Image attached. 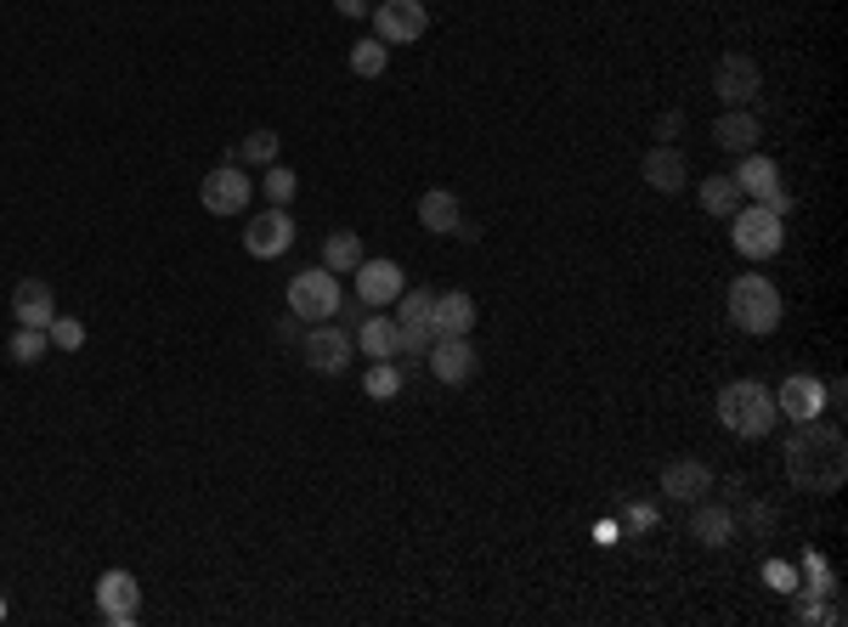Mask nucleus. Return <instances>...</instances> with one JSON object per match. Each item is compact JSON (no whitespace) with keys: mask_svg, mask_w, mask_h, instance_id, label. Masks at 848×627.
Here are the masks:
<instances>
[{"mask_svg":"<svg viewBox=\"0 0 848 627\" xmlns=\"http://www.w3.org/2000/svg\"><path fill=\"white\" fill-rule=\"evenodd\" d=\"M712 91H719V103L725 108H746L753 96L764 91V69H758V57H746V51H725L719 62H712Z\"/></svg>","mask_w":848,"mask_h":627,"instance_id":"obj_6","label":"nucleus"},{"mask_svg":"<svg viewBox=\"0 0 848 627\" xmlns=\"http://www.w3.org/2000/svg\"><path fill=\"white\" fill-rule=\"evenodd\" d=\"M730 221H735V226H730V244H735V255H746V260H775L780 244H787V226H780V215L764 210V204L735 210Z\"/></svg>","mask_w":848,"mask_h":627,"instance_id":"obj_5","label":"nucleus"},{"mask_svg":"<svg viewBox=\"0 0 848 627\" xmlns=\"http://www.w3.org/2000/svg\"><path fill=\"white\" fill-rule=\"evenodd\" d=\"M775 407L787 413L792 424H809V418H821V413H826V385L814 379V374H792V379H780Z\"/></svg>","mask_w":848,"mask_h":627,"instance_id":"obj_15","label":"nucleus"},{"mask_svg":"<svg viewBox=\"0 0 848 627\" xmlns=\"http://www.w3.org/2000/svg\"><path fill=\"white\" fill-rule=\"evenodd\" d=\"M363 238H356V233H329V244H322V267H329L334 277L340 272H356V267H363Z\"/></svg>","mask_w":848,"mask_h":627,"instance_id":"obj_25","label":"nucleus"},{"mask_svg":"<svg viewBox=\"0 0 848 627\" xmlns=\"http://www.w3.org/2000/svg\"><path fill=\"white\" fill-rule=\"evenodd\" d=\"M775 520H780L775 504H764V498H758V504H746V525H753V532H769Z\"/></svg>","mask_w":848,"mask_h":627,"instance_id":"obj_37","label":"nucleus"},{"mask_svg":"<svg viewBox=\"0 0 848 627\" xmlns=\"http://www.w3.org/2000/svg\"><path fill=\"white\" fill-rule=\"evenodd\" d=\"M340 17H368V0H334Z\"/></svg>","mask_w":848,"mask_h":627,"instance_id":"obj_40","label":"nucleus"},{"mask_svg":"<svg viewBox=\"0 0 848 627\" xmlns=\"http://www.w3.org/2000/svg\"><path fill=\"white\" fill-rule=\"evenodd\" d=\"M735 532H741V520H735V509H730V504H707V498H696L691 537H696L702 548H730V543H735Z\"/></svg>","mask_w":848,"mask_h":627,"instance_id":"obj_17","label":"nucleus"},{"mask_svg":"<svg viewBox=\"0 0 848 627\" xmlns=\"http://www.w3.org/2000/svg\"><path fill=\"white\" fill-rule=\"evenodd\" d=\"M424 362H431V374H436L441 385H470L475 368H481L470 334H436V345L424 351Z\"/></svg>","mask_w":848,"mask_h":627,"instance_id":"obj_12","label":"nucleus"},{"mask_svg":"<svg viewBox=\"0 0 848 627\" xmlns=\"http://www.w3.org/2000/svg\"><path fill=\"white\" fill-rule=\"evenodd\" d=\"M0 622H7V593H0Z\"/></svg>","mask_w":848,"mask_h":627,"instance_id":"obj_41","label":"nucleus"},{"mask_svg":"<svg viewBox=\"0 0 848 627\" xmlns=\"http://www.w3.org/2000/svg\"><path fill=\"white\" fill-rule=\"evenodd\" d=\"M712 492V470L702 464V458H673V464L662 470V498L673 504H696Z\"/></svg>","mask_w":848,"mask_h":627,"instance_id":"obj_18","label":"nucleus"},{"mask_svg":"<svg viewBox=\"0 0 848 627\" xmlns=\"http://www.w3.org/2000/svg\"><path fill=\"white\" fill-rule=\"evenodd\" d=\"M260 192H267V204H283L288 210V198L301 192V176L288 170V164H267V170H260Z\"/></svg>","mask_w":848,"mask_h":627,"instance_id":"obj_29","label":"nucleus"},{"mask_svg":"<svg viewBox=\"0 0 848 627\" xmlns=\"http://www.w3.org/2000/svg\"><path fill=\"white\" fill-rule=\"evenodd\" d=\"M735 187H741V198H753V204H764V210H775V215H787V210H792V192L780 187L775 158H764V153H741V164H735Z\"/></svg>","mask_w":848,"mask_h":627,"instance_id":"obj_7","label":"nucleus"},{"mask_svg":"<svg viewBox=\"0 0 848 627\" xmlns=\"http://www.w3.org/2000/svg\"><path fill=\"white\" fill-rule=\"evenodd\" d=\"M233 153H238V164H260L267 170V164H278V130H249Z\"/></svg>","mask_w":848,"mask_h":627,"instance_id":"obj_31","label":"nucleus"},{"mask_svg":"<svg viewBox=\"0 0 848 627\" xmlns=\"http://www.w3.org/2000/svg\"><path fill=\"white\" fill-rule=\"evenodd\" d=\"M623 520L634 525V532H650V525L662 520V509H657V504H628V514H623Z\"/></svg>","mask_w":848,"mask_h":627,"instance_id":"obj_36","label":"nucleus"},{"mask_svg":"<svg viewBox=\"0 0 848 627\" xmlns=\"http://www.w3.org/2000/svg\"><path fill=\"white\" fill-rule=\"evenodd\" d=\"M351 277H356V300H363L368 311L397 306V294L408 288V277H402L397 260H363V267H356Z\"/></svg>","mask_w":848,"mask_h":627,"instance_id":"obj_14","label":"nucleus"},{"mask_svg":"<svg viewBox=\"0 0 848 627\" xmlns=\"http://www.w3.org/2000/svg\"><path fill=\"white\" fill-rule=\"evenodd\" d=\"M725 306H730V322L741 334H775L780 328V288L758 272H741L725 294Z\"/></svg>","mask_w":848,"mask_h":627,"instance_id":"obj_3","label":"nucleus"},{"mask_svg":"<svg viewBox=\"0 0 848 627\" xmlns=\"http://www.w3.org/2000/svg\"><path fill=\"white\" fill-rule=\"evenodd\" d=\"M351 340H356V351H363L368 362H397V340H402V322H397V317H356Z\"/></svg>","mask_w":848,"mask_h":627,"instance_id":"obj_20","label":"nucleus"},{"mask_svg":"<svg viewBox=\"0 0 848 627\" xmlns=\"http://www.w3.org/2000/svg\"><path fill=\"white\" fill-rule=\"evenodd\" d=\"M278 340H306V322L288 311V317H278Z\"/></svg>","mask_w":848,"mask_h":627,"instance_id":"obj_39","label":"nucleus"},{"mask_svg":"<svg viewBox=\"0 0 848 627\" xmlns=\"http://www.w3.org/2000/svg\"><path fill=\"white\" fill-rule=\"evenodd\" d=\"M787 481L798 492H814V498H832V492L848 481V441L821 418L798 424V430L787 436Z\"/></svg>","mask_w":848,"mask_h":627,"instance_id":"obj_1","label":"nucleus"},{"mask_svg":"<svg viewBox=\"0 0 848 627\" xmlns=\"http://www.w3.org/2000/svg\"><path fill=\"white\" fill-rule=\"evenodd\" d=\"M775 418H780V407H775V390H769V385H758V379H735V385L719 390V424H725L730 436L758 441V436L775 430Z\"/></svg>","mask_w":848,"mask_h":627,"instance_id":"obj_2","label":"nucleus"},{"mask_svg":"<svg viewBox=\"0 0 848 627\" xmlns=\"http://www.w3.org/2000/svg\"><path fill=\"white\" fill-rule=\"evenodd\" d=\"M758 137H764V125L753 108H730L719 114V125H712V142H719L725 153H758Z\"/></svg>","mask_w":848,"mask_h":627,"instance_id":"obj_21","label":"nucleus"},{"mask_svg":"<svg viewBox=\"0 0 848 627\" xmlns=\"http://www.w3.org/2000/svg\"><path fill=\"white\" fill-rule=\"evenodd\" d=\"M436 345V328L431 322H402V340H397V362H424V351Z\"/></svg>","mask_w":848,"mask_h":627,"instance_id":"obj_32","label":"nucleus"},{"mask_svg":"<svg viewBox=\"0 0 848 627\" xmlns=\"http://www.w3.org/2000/svg\"><path fill=\"white\" fill-rule=\"evenodd\" d=\"M702 210H707L712 221H730V215L741 210V187H735V176H707V181H702Z\"/></svg>","mask_w":848,"mask_h":627,"instance_id":"obj_24","label":"nucleus"},{"mask_svg":"<svg viewBox=\"0 0 848 627\" xmlns=\"http://www.w3.org/2000/svg\"><path fill=\"white\" fill-rule=\"evenodd\" d=\"M12 317H17V328H51V317H57L51 283H46V277H23V283L12 288Z\"/></svg>","mask_w":848,"mask_h":627,"instance_id":"obj_16","label":"nucleus"},{"mask_svg":"<svg viewBox=\"0 0 848 627\" xmlns=\"http://www.w3.org/2000/svg\"><path fill=\"white\" fill-rule=\"evenodd\" d=\"M363 390L374 395V402H390V395L402 390V362H368V374H363Z\"/></svg>","mask_w":848,"mask_h":627,"instance_id":"obj_30","label":"nucleus"},{"mask_svg":"<svg viewBox=\"0 0 848 627\" xmlns=\"http://www.w3.org/2000/svg\"><path fill=\"white\" fill-rule=\"evenodd\" d=\"M46 345H51L46 328H17V334L7 340V356L17 362V368H35V362L46 356Z\"/></svg>","mask_w":848,"mask_h":627,"instance_id":"obj_28","label":"nucleus"},{"mask_svg":"<svg viewBox=\"0 0 848 627\" xmlns=\"http://www.w3.org/2000/svg\"><path fill=\"white\" fill-rule=\"evenodd\" d=\"M46 334H51L57 351H80V345H85V322H74V317H51Z\"/></svg>","mask_w":848,"mask_h":627,"instance_id":"obj_34","label":"nucleus"},{"mask_svg":"<svg viewBox=\"0 0 848 627\" xmlns=\"http://www.w3.org/2000/svg\"><path fill=\"white\" fill-rule=\"evenodd\" d=\"M385 62H390V46H385L379 35H368V40L351 46V74H356V80H379Z\"/></svg>","mask_w":848,"mask_h":627,"instance_id":"obj_27","label":"nucleus"},{"mask_svg":"<svg viewBox=\"0 0 848 627\" xmlns=\"http://www.w3.org/2000/svg\"><path fill=\"white\" fill-rule=\"evenodd\" d=\"M199 198L210 215H244L249 198H255V181L244 176V164H215V170L199 181Z\"/></svg>","mask_w":848,"mask_h":627,"instance_id":"obj_9","label":"nucleus"},{"mask_svg":"<svg viewBox=\"0 0 848 627\" xmlns=\"http://www.w3.org/2000/svg\"><path fill=\"white\" fill-rule=\"evenodd\" d=\"M424 28H431L424 0H379L374 7V35L385 46H413V40H424Z\"/></svg>","mask_w":848,"mask_h":627,"instance_id":"obj_10","label":"nucleus"},{"mask_svg":"<svg viewBox=\"0 0 848 627\" xmlns=\"http://www.w3.org/2000/svg\"><path fill=\"white\" fill-rule=\"evenodd\" d=\"M798 571H803V588H798L803 600H832V593H837V577H832V566H826V554L809 548V554L798 559Z\"/></svg>","mask_w":848,"mask_h":627,"instance_id":"obj_26","label":"nucleus"},{"mask_svg":"<svg viewBox=\"0 0 848 627\" xmlns=\"http://www.w3.org/2000/svg\"><path fill=\"white\" fill-rule=\"evenodd\" d=\"M431 288H402L397 294V322H431Z\"/></svg>","mask_w":848,"mask_h":627,"instance_id":"obj_33","label":"nucleus"},{"mask_svg":"<svg viewBox=\"0 0 848 627\" xmlns=\"http://www.w3.org/2000/svg\"><path fill=\"white\" fill-rule=\"evenodd\" d=\"M301 345H306V362H311V368L329 374V379H340V374L351 368V356H356V340H351L345 322H311Z\"/></svg>","mask_w":848,"mask_h":627,"instance_id":"obj_8","label":"nucleus"},{"mask_svg":"<svg viewBox=\"0 0 848 627\" xmlns=\"http://www.w3.org/2000/svg\"><path fill=\"white\" fill-rule=\"evenodd\" d=\"M459 221H464V210H459V198H452L447 187H436V192L419 198V226H424V233L452 238V233H459Z\"/></svg>","mask_w":848,"mask_h":627,"instance_id":"obj_22","label":"nucleus"},{"mask_svg":"<svg viewBox=\"0 0 848 627\" xmlns=\"http://www.w3.org/2000/svg\"><path fill=\"white\" fill-rule=\"evenodd\" d=\"M96 605H103V622L108 627H130L142 616V588L130 571H103L96 577Z\"/></svg>","mask_w":848,"mask_h":627,"instance_id":"obj_13","label":"nucleus"},{"mask_svg":"<svg viewBox=\"0 0 848 627\" xmlns=\"http://www.w3.org/2000/svg\"><path fill=\"white\" fill-rule=\"evenodd\" d=\"M431 328H436V334H470V328H475V300L464 288L436 294V300H431Z\"/></svg>","mask_w":848,"mask_h":627,"instance_id":"obj_23","label":"nucleus"},{"mask_svg":"<svg viewBox=\"0 0 848 627\" xmlns=\"http://www.w3.org/2000/svg\"><path fill=\"white\" fill-rule=\"evenodd\" d=\"M764 582H769L775 593H798V571L780 566V559H769V566H764Z\"/></svg>","mask_w":848,"mask_h":627,"instance_id":"obj_35","label":"nucleus"},{"mask_svg":"<svg viewBox=\"0 0 848 627\" xmlns=\"http://www.w3.org/2000/svg\"><path fill=\"white\" fill-rule=\"evenodd\" d=\"M657 137H662V142H673V137H684V114H679V108H668V114L657 119Z\"/></svg>","mask_w":848,"mask_h":627,"instance_id":"obj_38","label":"nucleus"},{"mask_svg":"<svg viewBox=\"0 0 848 627\" xmlns=\"http://www.w3.org/2000/svg\"><path fill=\"white\" fill-rule=\"evenodd\" d=\"M288 311H295L306 328L311 322H329L340 311V277L329 267H311V272H295L288 277Z\"/></svg>","mask_w":848,"mask_h":627,"instance_id":"obj_4","label":"nucleus"},{"mask_svg":"<svg viewBox=\"0 0 848 627\" xmlns=\"http://www.w3.org/2000/svg\"><path fill=\"white\" fill-rule=\"evenodd\" d=\"M639 176L657 187V192H679L684 181H691V164H684V147L679 142H657L645 153V164H639Z\"/></svg>","mask_w":848,"mask_h":627,"instance_id":"obj_19","label":"nucleus"},{"mask_svg":"<svg viewBox=\"0 0 848 627\" xmlns=\"http://www.w3.org/2000/svg\"><path fill=\"white\" fill-rule=\"evenodd\" d=\"M244 249H249L255 260L288 255V249H295V215H288L283 204H272L267 215H255V221L244 226Z\"/></svg>","mask_w":848,"mask_h":627,"instance_id":"obj_11","label":"nucleus"}]
</instances>
